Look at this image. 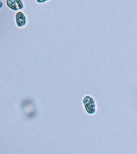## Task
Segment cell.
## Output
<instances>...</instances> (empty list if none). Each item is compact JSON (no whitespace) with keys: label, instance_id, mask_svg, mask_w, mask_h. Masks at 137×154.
<instances>
[{"label":"cell","instance_id":"cell-4","mask_svg":"<svg viewBox=\"0 0 137 154\" xmlns=\"http://www.w3.org/2000/svg\"><path fill=\"white\" fill-rule=\"evenodd\" d=\"M37 2H38V3H44V2H46V1H37Z\"/></svg>","mask_w":137,"mask_h":154},{"label":"cell","instance_id":"cell-3","mask_svg":"<svg viewBox=\"0 0 137 154\" xmlns=\"http://www.w3.org/2000/svg\"><path fill=\"white\" fill-rule=\"evenodd\" d=\"M15 21L18 27H23L27 24L26 16L23 12L18 11L15 15Z\"/></svg>","mask_w":137,"mask_h":154},{"label":"cell","instance_id":"cell-2","mask_svg":"<svg viewBox=\"0 0 137 154\" xmlns=\"http://www.w3.org/2000/svg\"><path fill=\"white\" fill-rule=\"evenodd\" d=\"M6 4L13 11H20L24 8V4L21 0H6Z\"/></svg>","mask_w":137,"mask_h":154},{"label":"cell","instance_id":"cell-1","mask_svg":"<svg viewBox=\"0 0 137 154\" xmlns=\"http://www.w3.org/2000/svg\"><path fill=\"white\" fill-rule=\"evenodd\" d=\"M83 103L85 110L90 115H93L96 112V105L93 98L90 96H86L83 98Z\"/></svg>","mask_w":137,"mask_h":154}]
</instances>
